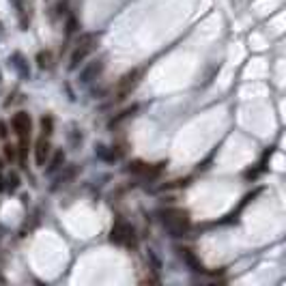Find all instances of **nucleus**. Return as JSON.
<instances>
[{
  "label": "nucleus",
  "mask_w": 286,
  "mask_h": 286,
  "mask_svg": "<svg viewBox=\"0 0 286 286\" xmlns=\"http://www.w3.org/2000/svg\"><path fill=\"white\" fill-rule=\"evenodd\" d=\"M6 136H9V127H6L4 121H0V138L6 140Z\"/></svg>",
  "instance_id": "20"
},
{
  "label": "nucleus",
  "mask_w": 286,
  "mask_h": 286,
  "mask_svg": "<svg viewBox=\"0 0 286 286\" xmlns=\"http://www.w3.org/2000/svg\"><path fill=\"white\" fill-rule=\"evenodd\" d=\"M136 112H138V106H132V108H127L125 112H121L119 116H116V119H112V121H110V127H116V125H121L123 121H125V119H129V116H134Z\"/></svg>",
  "instance_id": "16"
},
{
  "label": "nucleus",
  "mask_w": 286,
  "mask_h": 286,
  "mask_svg": "<svg viewBox=\"0 0 286 286\" xmlns=\"http://www.w3.org/2000/svg\"><path fill=\"white\" fill-rule=\"evenodd\" d=\"M159 219L172 237H183L190 230V213L183 209H164L159 211Z\"/></svg>",
  "instance_id": "1"
},
{
  "label": "nucleus",
  "mask_w": 286,
  "mask_h": 286,
  "mask_svg": "<svg viewBox=\"0 0 286 286\" xmlns=\"http://www.w3.org/2000/svg\"><path fill=\"white\" fill-rule=\"evenodd\" d=\"M177 252H179V258H181V261H183V263L187 265V267H190V269L194 271V274H205L203 263H200V258H198L196 254H194L192 250H187V248H179Z\"/></svg>",
  "instance_id": "7"
},
{
  "label": "nucleus",
  "mask_w": 286,
  "mask_h": 286,
  "mask_svg": "<svg viewBox=\"0 0 286 286\" xmlns=\"http://www.w3.org/2000/svg\"><path fill=\"white\" fill-rule=\"evenodd\" d=\"M75 174H77V168H75V166L65 168V172L58 174L56 181H54V190H56V187H61V185H65V183H69V181H73Z\"/></svg>",
  "instance_id": "12"
},
{
  "label": "nucleus",
  "mask_w": 286,
  "mask_h": 286,
  "mask_svg": "<svg viewBox=\"0 0 286 286\" xmlns=\"http://www.w3.org/2000/svg\"><path fill=\"white\" fill-rule=\"evenodd\" d=\"M0 82H2V73H0Z\"/></svg>",
  "instance_id": "22"
},
{
  "label": "nucleus",
  "mask_w": 286,
  "mask_h": 286,
  "mask_svg": "<svg viewBox=\"0 0 286 286\" xmlns=\"http://www.w3.org/2000/svg\"><path fill=\"white\" fill-rule=\"evenodd\" d=\"M41 134L45 136V138H50V136L54 134V119H52L50 114L41 116Z\"/></svg>",
  "instance_id": "15"
},
{
  "label": "nucleus",
  "mask_w": 286,
  "mask_h": 286,
  "mask_svg": "<svg viewBox=\"0 0 286 286\" xmlns=\"http://www.w3.org/2000/svg\"><path fill=\"white\" fill-rule=\"evenodd\" d=\"M97 39H99V35H84V37H80V41H77L73 54H71V58H69V69H71V71L80 67V63L90 54V52L95 50Z\"/></svg>",
  "instance_id": "2"
},
{
  "label": "nucleus",
  "mask_w": 286,
  "mask_h": 286,
  "mask_svg": "<svg viewBox=\"0 0 286 286\" xmlns=\"http://www.w3.org/2000/svg\"><path fill=\"white\" fill-rule=\"evenodd\" d=\"M9 63H11V67L17 71V75L22 77V80H30V67H28V61H26V56L22 52H13L9 56Z\"/></svg>",
  "instance_id": "6"
},
{
  "label": "nucleus",
  "mask_w": 286,
  "mask_h": 286,
  "mask_svg": "<svg viewBox=\"0 0 286 286\" xmlns=\"http://www.w3.org/2000/svg\"><path fill=\"white\" fill-rule=\"evenodd\" d=\"M11 127H13V132L17 134V138H30L32 123H30V116L26 114V112H17V114H13V119H11Z\"/></svg>",
  "instance_id": "4"
},
{
  "label": "nucleus",
  "mask_w": 286,
  "mask_h": 286,
  "mask_svg": "<svg viewBox=\"0 0 286 286\" xmlns=\"http://www.w3.org/2000/svg\"><path fill=\"white\" fill-rule=\"evenodd\" d=\"M63 164H65V153H63V148H61V151H56L54 157L50 159V164H48V174L58 172V170L63 168Z\"/></svg>",
  "instance_id": "13"
},
{
  "label": "nucleus",
  "mask_w": 286,
  "mask_h": 286,
  "mask_svg": "<svg viewBox=\"0 0 286 286\" xmlns=\"http://www.w3.org/2000/svg\"><path fill=\"white\" fill-rule=\"evenodd\" d=\"M146 258H148V263H151V269L155 271V274H159V271H161V258L155 254V250H148Z\"/></svg>",
  "instance_id": "17"
},
{
  "label": "nucleus",
  "mask_w": 286,
  "mask_h": 286,
  "mask_svg": "<svg viewBox=\"0 0 286 286\" xmlns=\"http://www.w3.org/2000/svg\"><path fill=\"white\" fill-rule=\"evenodd\" d=\"M110 241L116 243V245H127V248H134V245H136L134 228L127 222L119 219V222L112 226V230H110Z\"/></svg>",
  "instance_id": "3"
},
{
  "label": "nucleus",
  "mask_w": 286,
  "mask_h": 286,
  "mask_svg": "<svg viewBox=\"0 0 286 286\" xmlns=\"http://www.w3.org/2000/svg\"><path fill=\"white\" fill-rule=\"evenodd\" d=\"M2 151H4V159H6V161H15V157H17V146L4 144Z\"/></svg>",
  "instance_id": "18"
},
{
  "label": "nucleus",
  "mask_w": 286,
  "mask_h": 286,
  "mask_svg": "<svg viewBox=\"0 0 286 286\" xmlns=\"http://www.w3.org/2000/svg\"><path fill=\"white\" fill-rule=\"evenodd\" d=\"M138 77H140V69H134V71H129V73L123 75L119 86H116V99H123V97L138 84Z\"/></svg>",
  "instance_id": "5"
},
{
  "label": "nucleus",
  "mask_w": 286,
  "mask_h": 286,
  "mask_svg": "<svg viewBox=\"0 0 286 286\" xmlns=\"http://www.w3.org/2000/svg\"><path fill=\"white\" fill-rule=\"evenodd\" d=\"M0 168H2V166H0Z\"/></svg>",
  "instance_id": "23"
},
{
  "label": "nucleus",
  "mask_w": 286,
  "mask_h": 286,
  "mask_svg": "<svg viewBox=\"0 0 286 286\" xmlns=\"http://www.w3.org/2000/svg\"><path fill=\"white\" fill-rule=\"evenodd\" d=\"M95 155H97L99 159H103V161H116V159H119L121 155H123V151H121V148H116V151H114V146L110 148V146H106V144H97V146H95Z\"/></svg>",
  "instance_id": "10"
},
{
  "label": "nucleus",
  "mask_w": 286,
  "mask_h": 286,
  "mask_svg": "<svg viewBox=\"0 0 286 286\" xmlns=\"http://www.w3.org/2000/svg\"><path fill=\"white\" fill-rule=\"evenodd\" d=\"M101 71H103V61H93L80 71V84H90L101 75Z\"/></svg>",
  "instance_id": "8"
},
{
  "label": "nucleus",
  "mask_w": 286,
  "mask_h": 286,
  "mask_svg": "<svg viewBox=\"0 0 286 286\" xmlns=\"http://www.w3.org/2000/svg\"><path fill=\"white\" fill-rule=\"evenodd\" d=\"M37 63H39V67H41V69L50 67V52H39V54H37Z\"/></svg>",
  "instance_id": "19"
},
{
  "label": "nucleus",
  "mask_w": 286,
  "mask_h": 286,
  "mask_svg": "<svg viewBox=\"0 0 286 286\" xmlns=\"http://www.w3.org/2000/svg\"><path fill=\"white\" fill-rule=\"evenodd\" d=\"M73 30H75V19L71 17V19H69V24H67V32H73Z\"/></svg>",
  "instance_id": "21"
},
{
  "label": "nucleus",
  "mask_w": 286,
  "mask_h": 286,
  "mask_svg": "<svg viewBox=\"0 0 286 286\" xmlns=\"http://www.w3.org/2000/svg\"><path fill=\"white\" fill-rule=\"evenodd\" d=\"M11 4L17 9V19H19V26H22V30H28L30 15H28V6H26V2H24V0H11Z\"/></svg>",
  "instance_id": "11"
},
{
  "label": "nucleus",
  "mask_w": 286,
  "mask_h": 286,
  "mask_svg": "<svg viewBox=\"0 0 286 286\" xmlns=\"http://www.w3.org/2000/svg\"><path fill=\"white\" fill-rule=\"evenodd\" d=\"M4 190L6 192H17L19 190V174L17 172H9L4 177Z\"/></svg>",
  "instance_id": "14"
},
{
  "label": "nucleus",
  "mask_w": 286,
  "mask_h": 286,
  "mask_svg": "<svg viewBox=\"0 0 286 286\" xmlns=\"http://www.w3.org/2000/svg\"><path fill=\"white\" fill-rule=\"evenodd\" d=\"M50 140L45 138V136H41L37 142H35V161L37 166H45V161H48L50 157Z\"/></svg>",
  "instance_id": "9"
}]
</instances>
